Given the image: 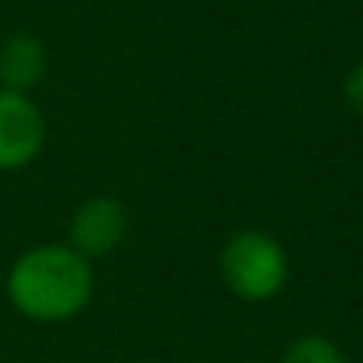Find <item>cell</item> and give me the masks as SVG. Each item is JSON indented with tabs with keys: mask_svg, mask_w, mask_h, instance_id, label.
I'll return each mask as SVG.
<instances>
[{
	"mask_svg": "<svg viewBox=\"0 0 363 363\" xmlns=\"http://www.w3.org/2000/svg\"><path fill=\"white\" fill-rule=\"evenodd\" d=\"M8 303L33 324H65L86 313L96 292L93 260L68 242H36L8 267Z\"/></svg>",
	"mask_w": 363,
	"mask_h": 363,
	"instance_id": "6da1fadb",
	"label": "cell"
},
{
	"mask_svg": "<svg viewBox=\"0 0 363 363\" xmlns=\"http://www.w3.org/2000/svg\"><path fill=\"white\" fill-rule=\"evenodd\" d=\"M143 363H153V359H143Z\"/></svg>",
	"mask_w": 363,
	"mask_h": 363,
	"instance_id": "ba28073f",
	"label": "cell"
},
{
	"mask_svg": "<svg viewBox=\"0 0 363 363\" xmlns=\"http://www.w3.org/2000/svg\"><path fill=\"white\" fill-rule=\"evenodd\" d=\"M128 239V211L114 196H89L72 211L68 221V246L82 253L86 260H104L118 253Z\"/></svg>",
	"mask_w": 363,
	"mask_h": 363,
	"instance_id": "277c9868",
	"label": "cell"
},
{
	"mask_svg": "<svg viewBox=\"0 0 363 363\" xmlns=\"http://www.w3.org/2000/svg\"><path fill=\"white\" fill-rule=\"evenodd\" d=\"M218 271L235 299L271 303L289 285V250L264 228H242L221 246Z\"/></svg>",
	"mask_w": 363,
	"mask_h": 363,
	"instance_id": "7a4b0ae2",
	"label": "cell"
},
{
	"mask_svg": "<svg viewBox=\"0 0 363 363\" xmlns=\"http://www.w3.org/2000/svg\"><path fill=\"white\" fill-rule=\"evenodd\" d=\"M47 150V118L29 93L0 89V174L26 171Z\"/></svg>",
	"mask_w": 363,
	"mask_h": 363,
	"instance_id": "3957f363",
	"label": "cell"
},
{
	"mask_svg": "<svg viewBox=\"0 0 363 363\" xmlns=\"http://www.w3.org/2000/svg\"><path fill=\"white\" fill-rule=\"evenodd\" d=\"M281 363H349V359L338 349V342H331L328 335L310 331V335H299L285 345Z\"/></svg>",
	"mask_w": 363,
	"mask_h": 363,
	"instance_id": "8992f818",
	"label": "cell"
},
{
	"mask_svg": "<svg viewBox=\"0 0 363 363\" xmlns=\"http://www.w3.org/2000/svg\"><path fill=\"white\" fill-rule=\"evenodd\" d=\"M342 96H345L349 111H356V114L363 118V61H356V65L345 72V79H342Z\"/></svg>",
	"mask_w": 363,
	"mask_h": 363,
	"instance_id": "52a82bcc",
	"label": "cell"
},
{
	"mask_svg": "<svg viewBox=\"0 0 363 363\" xmlns=\"http://www.w3.org/2000/svg\"><path fill=\"white\" fill-rule=\"evenodd\" d=\"M50 72V50L40 36L33 33H11L0 43V89H15V93H29L36 86H43Z\"/></svg>",
	"mask_w": 363,
	"mask_h": 363,
	"instance_id": "5b68a950",
	"label": "cell"
}]
</instances>
